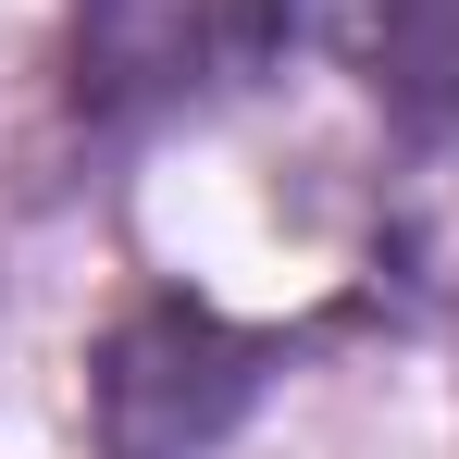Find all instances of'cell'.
Instances as JSON below:
<instances>
[{
	"mask_svg": "<svg viewBox=\"0 0 459 459\" xmlns=\"http://www.w3.org/2000/svg\"><path fill=\"white\" fill-rule=\"evenodd\" d=\"M348 63L373 87H397L410 112H435V87L459 75V0H323Z\"/></svg>",
	"mask_w": 459,
	"mask_h": 459,
	"instance_id": "cell-3",
	"label": "cell"
},
{
	"mask_svg": "<svg viewBox=\"0 0 459 459\" xmlns=\"http://www.w3.org/2000/svg\"><path fill=\"white\" fill-rule=\"evenodd\" d=\"M299 0H75V100L100 125H150L236 100L286 50Z\"/></svg>",
	"mask_w": 459,
	"mask_h": 459,
	"instance_id": "cell-1",
	"label": "cell"
},
{
	"mask_svg": "<svg viewBox=\"0 0 459 459\" xmlns=\"http://www.w3.org/2000/svg\"><path fill=\"white\" fill-rule=\"evenodd\" d=\"M248 373H261V348L224 335L212 310H186V299L137 310L100 348V447L112 459H212L224 422L248 410Z\"/></svg>",
	"mask_w": 459,
	"mask_h": 459,
	"instance_id": "cell-2",
	"label": "cell"
}]
</instances>
